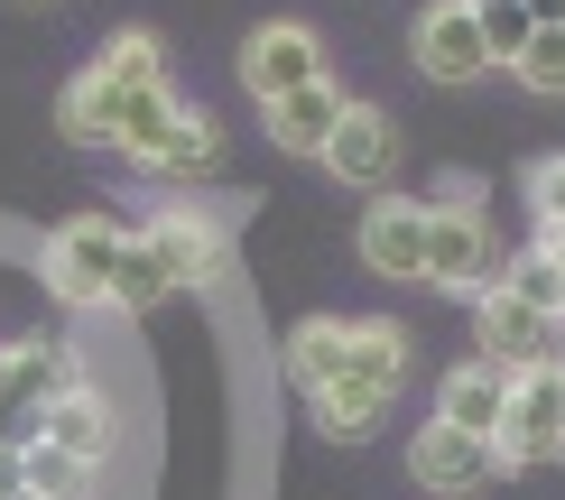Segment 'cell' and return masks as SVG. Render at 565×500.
<instances>
[{"label":"cell","mask_w":565,"mask_h":500,"mask_svg":"<svg viewBox=\"0 0 565 500\" xmlns=\"http://www.w3.org/2000/svg\"><path fill=\"white\" fill-rule=\"evenodd\" d=\"M10 500H29V491H10Z\"/></svg>","instance_id":"24"},{"label":"cell","mask_w":565,"mask_h":500,"mask_svg":"<svg viewBox=\"0 0 565 500\" xmlns=\"http://www.w3.org/2000/svg\"><path fill=\"white\" fill-rule=\"evenodd\" d=\"M46 445L103 472V464H111V408H103V398H93V390H65L56 408H46Z\"/></svg>","instance_id":"16"},{"label":"cell","mask_w":565,"mask_h":500,"mask_svg":"<svg viewBox=\"0 0 565 500\" xmlns=\"http://www.w3.org/2000/svg\"><path fill=\"white\" fill-rule=\"evenodd\" d=\"M19 491L29 500H93V464L56 455V445H29V455H19Z\"/></svg>","instance_id":"18"},{"label":"cell","mask_w":565,"mask_h":500,"mask_svg":"<svg viewBox=\"0 0 565 500\" xmlns=\"http://www.w3.org/2000/svg\"><path fill=\"white\" fill-rule=\"evenodd\" d=\"M65 390H84V362L65 333H29V343H0V408H56Z\"/></svg>","instance_id":"11"},{"label":"cell","mask_w":565,"mask_h":500,"mask_svg":"<svg viewBox=\"0 0 565 500\" xmlns=\"http://www.w3.org/2000/svg\"><path fill=\"white\" fill-rule=\"evenodd\" d=\"M491 269H501V251H491V213L463 195V185L427 195V288H445V297L473 306V297L491 288Z\"/></svg>","instance_id":"2"},{"label":"cell","mask_w":565,"mask_h":500,"mask_svg":"<svg viewBox=\"0 0 565 500\" xmlns=\"http://www.w3.org/2000/svg\"><path fill=\"white\" fill-rule=\"evenodd\" d=\"M529 10V29H565V0H520Z\"/></svg>","instance_id":"23"},{"label":"cell","mask_w":565,"mask_h":500,"mask_svg":"<svg viewBox=\"0 0 565 500\" xmlns=\"http://www.w3.org/2000/svg\"><path fill=\"white\" fill-rule=\"evenodd\" d=\"M324 75H334V56H324V38L306 29V19H260V29L242 38V93L250 103H278V93L324 84Z\"/></svg>","instance_id":"6"},{"label":"cell","mask_w":565,"mask_h":500,"mask_svg":"<svg viewBox=\"0 0 565 500\" xmlns=\"http://www.w3.org/2000/svg\"><path fill=\"white\" fill-rule=\"evenodd\" d=\"M121 251H130V232L111 223V213L56 223V242H46V297L56 306H111V288H121Z\"/></svg>","instance_id":"4"},{"label":"cell","mask_w":565,"mask_h":500,"mask_svg":"<svg viewBox=\"0 0 565 500\" xmlns=\"http://www.w3.org/2000/svg\"><path fill=\"white\" fill-rule=\"evenodd\" d=\"M316 158H324V177H334V185H362V195H381V185L398 177V121H390L381 103H343Z\"/></svg>","instance_id":"10"},{"label":"cell","mask_w":565,"mask_h":500,"mask_svg":"<svg viewBox=\"0 0 565 500\" xmlns=\"http://www.w3.org/2000/svg\"><path fill=\"white\" fill-rule=\"evenodd\" d=\"M436 417L491 445V436H501V417H510V371H491V362H455V371H445V390H436Z\"/></svg>","instance_id":"14"},{"label":"cell","mask_w":565,"mask_h":500,"mask_svg":"<svg viewBox=\"0 0 565 500\" xmlns=\"http://www.w3.org/2000/svg\"><path fill=\"white\" fill-rule=\"evenodd\" d=\"M501 472H547L565 464V362H537V371H510V417L491 436Z\"/></svg>","instance_id":"3"},{"label":"cell","mask_w":565,"mask_h":500,"mask_svg":"<svg viewBox=\"0 0 565 500\" xmlns=\"http://www.w3.org/2000/svg\"><path fill=\"white\" fill-rule=\"evenodd\" d=\"M343 103H352V93H343L334 75H324V84H297V93H278V103H260V111H269V139H278L288 158H316Z\"/></svg>","instance_id":"15"},{"label":"cell","mask_w":565,"mask_h":500,"mask_svg":"<svg viewBox=\"0 0 565 500\" xmlns=\"http://www.w3.org/2000/svg\"><path fill=\"white\" fill-rule=\"evenodd\" d=\"M408 482L436 491V500H482L491 482H501V455H491L482 436H463V426L427 417V426L408 436Z\"/></svg>","instance_id":"7"},{"label":"cell","mask_w":565,"mask_h":500,"mask_svg":"<svg viewBox=\"0 0 565 500\" xmlns=\"http://www.w3.org/2000/svg\"><path fill=\"white\" fill-rule=\"evenodd\" d=\"M473 29H482V56H491V75H510V65H520V46L537 38L520 0H473Z\"/></svg>","instance_id":"19"},{"label":"cell","mask_w":565,"mask_h":500,"mask_svg":"<svg viewBox=\"0 0 565 500\" xmlns=\"http://www.w3.org/2000/svg\"><path fill=\"white\" fill-rule=\"evenodd\" d=\"M529 204H537V232H565V158L529 167Z\"/></svg>","instance_id":"22"},{"label":"cell","mask_w":565,"mask_h":500,"mask_svg":"<svg viewBox=\"0 0 565 500\" xmlns=\"http://www.w3.org/2000/svg\"><path fill=\"white\" fill-rule=\"evenodd\" d=\"M362 269H381V278H427V204H408V195H371L362 213Z\"/></svg>","instance_id":"12"},{"label":"cell","mask_w":565,"mask_h":500,"mask_svg":"<svg viewBox=\"0 0 565 500\" xmlns=\"http://www.w3.org/2000/svg\"><path fill=\"white\" fill-rule=\"evenodd\" d=\"M408 371H417V343L390 316H306L288 333V390L334 445H362L398 408Z\"/></svg>","instance_id":"1"},{"label":"cell","mask_w":565,"mask_h":500,"mask_svg":"<svg viewBox=\"0 0 565 500\" xmlns=\"http://www.w3.org/2000/svg\"><path fill=\"white\" fill-rule=\"evenodd\" d=\"M130 93H149V84H121L111 65H84V75L56 93V121H65V139H84V149H111V139H121Z\"/></svg>","instance_id":"13"},{"label":"cell","mask_w":565,"mask_h":500,"mask_svg":"<svg viewBox=\"0 0 565 500\" xmlns=\"http://www.w3.org/2000/svg\"><path fill=\"white\" fill-rule=\"evenodd\" d=\"M473 362H491V371L565 362V316H529V306H510L501 288H482L473 297Z\"/></svg>","instance_id":"8"},{"label":"cell","mask_w":565,"mask_h":500,"mask_svg":"<svg viewBox=\"0 0 565 500\" xmlns=\"http://www.w3.org/2000/svg\"><path fill=\"white\" fill-rule=\"evenodd\" d=\"M139 242H149L168 288H214L232 269V232H223V213H204V204H158L149 223H139Z\"/></svg>","instance_id":"5"},{"label":"cell","mask_w":565,"mask_h":500,"mask_svg":"<svg viewBox=\"0 0 565 500\" xmlns=\"http://www.w3.org/2000/svg\"><path fill=\"white\" fill-rule=\"evenodd\" d=\"M510 84L537 93V103H565V29H537L520 46V65H510Z\"/></svg>","instance_id":"20"},{"label":"cell","mask_w":565,"mask_h":500,"mask_svg":"<svg viewBox=\"0 0 565 500\" xmlns=\"http://www.w3.org/2000/svg\"><path fill=\"white\" fill-rule=\"evenodd\" d=\"M93 65H111L121 84H168V46H158L149 29H121V38H111V46H103Z\"/></svg>","instance_id":"21"},{"label":"cell","mask_w":565,"mask_h":500,"mask_svg":"<svg viewBox=\"0 0 565 500\" xmlns=\"http://www.w3.org/2000/svg\"><path fill=\"white\" fill-rule=\"evenodd\" d=\"M491 288L510 306H529V316H565V259L547 242H529V251H510L501 269H491Z\"/></svg>","instance_id":"17"},{"label":"cell","mask_w":565,"mask_h":500,"mask_svg":"<svg viewBox=\"0 0 565 500\" xmlns=\"http://www.w3.org/2000/svg\"><path fill=\"white\" fill-rule=\"evenodd\" d=\"M408 65H417L427 84H445V93L482 84L491 56H482V29H473V0H427L417 29H408Z\"/></svg>","instance_id":"9"}]
</instances>
